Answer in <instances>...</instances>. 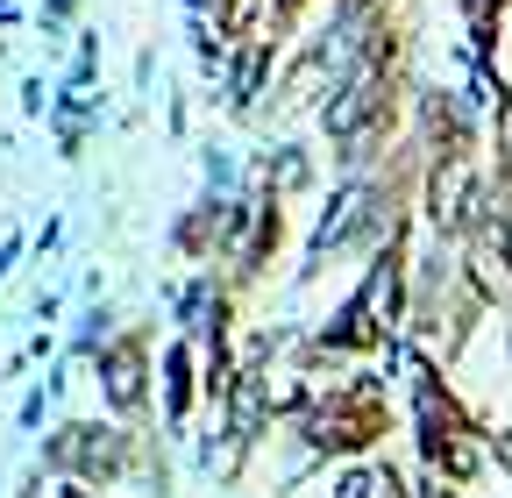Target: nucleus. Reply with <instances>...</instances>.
I'll use <instances>...</instances> for the list:
<instances>
[{
    "label": "nucleus",
    "mask_w": 512,
    "mask_h": 498,
    "mask_svg": "<svg viewBox=\"0 0 512 498\" xmlns=\"http://www.w3.org/2000/svg\"><path fill=\"white\" fill-rule=\"evenodd\" d=\"M370 491H377L370 470H342V477H335V498H370Z\"/></svg>",
    "instance_id": "obj_3"
},
{
    "label": "nucleus",
    "mask_w": 512,
    "mask_h": 498,
    "mask_svg": "<svg viewBox=\"0 0 512 498\" xmlns=\"http://www.w3.org/2000/svg\"><path fill=\"white\" fill-rule=\"evenodd\" d=\"M264 413H271V385H264V370H235L228 378V442L235 449H249L256 434H264Z\"/></svg>",
    "instance_id": "obj_1"
},
{
    "label": "nucleus",
    "mask_w": 512,
    "mask_h": 498,
    "mask_svg": "<svg viewBox=\"0 0 512 498\" xmlns=\"http://www.w3.org/2000/svg\"><path fill=\"white\" fill-rule=\"evenodd\" d=\"M64 15H72V0H50V22H64Z\"/></svg>",
    "instance_id": "obj_4"
},
{
    "label": "nucleus",
    "mask_w": 512,
    "mask_h": 498,
    "mask_svg": "<svg viewBox=\"0 0 512 498\" xmlns=\"http://www.w3.org/2000/svg\"><path fill=\"white\" fill-rule=\"evenodd\" d=\"M292 8H299V0H278V15H292Z\"/></svg>",
    "instance_id": "obj_5"
},
{
    "label": "nucleus",
    "mask_w": 512,
    "mask_h": 498,
    "mask_svg": "<svg viewBox=\"0 0 512 498\" xmlns=\"http://www.w3.org/2000/svg\"><path fill=\"white\" fill-rule=\"evenodd\" d=\"M136 378H143V356H136V349H114V356H107V392H114V406H136V392H143Z\"/></svg>",
    "instance_id": "obj_2"
}]
</instances>
